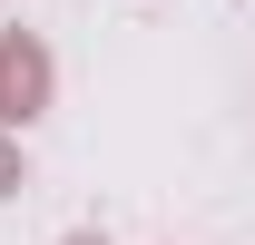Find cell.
Segmentation results:
<instances>
[{"label": "cell", "instance_id": "2", "mask_svg": "<svg viewBox=\"0 0 255 245\" xmlns=\"http://www.w3.org/2000/svg\"><path fill=\"white\" fill-rule=\"evenodd\" d=\"M10 186H20V157H10V137H0V196H10Z\"/></svg>", "mask_w": 255, "mask_h": 245}, {"label": "cell", "instance_id": "1", "mask_svg": "<svg viewBox=\"0 0 255 245\" xmlns=\"http://www.w3.org/2000/svg\"><path fill=\"white\" fill-rule=\"evenodd\" d=\"M39 98H49V49L39 39H0V118L20 127V118H39Z\"/></svg>", "mask_w": 255, "mask_h": 245}]
</instances>
